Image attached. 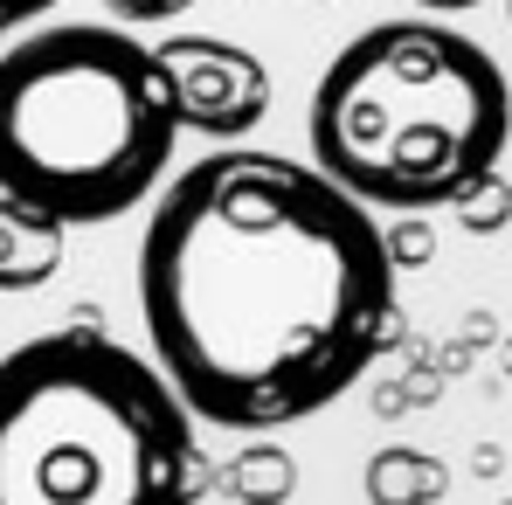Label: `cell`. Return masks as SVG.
<instances>
[{"label":"cell","instance_id":"ba28073f","mask_svg":"<svg viewBox=\"0 0 512 505\" xmlns=\"http://www.w3.org/2000/svg\"><path fill=\"white\" fill-rule=\"evenodd\" d=\"M118 21H167V14H187L194 0H104Z\"/></svg>","mask_w":512,"mask_h":505},{"label":"cell","instance_id":"3957f363","mask_svg":"<svg viewBox=\"0 0 512 505\" xmlns=\"http://www.w3.org/2000/svg\"><path fill=\"white\" fill-rule=\"evenodd\" d=\"M201 450L173 381L97 326L0 360V505H194Z\"/></svg>","mask_w":512,"mask_h":505},{"label":"cell","instance_id":"5b68a950","mask_svg":"<svg viewBox=\"0 0 512 505\" xmlns=\"http://www.w3.org/2000/svg\"><path fill=\"white\" fill-rule=\"evenodd\" d=\"M180 132H208V139H243L250 125H263L270 111V70L250 49L215 42V35H167L160 49Z\"/></svg>","mask_w":512,"mask_h":505},{"label":"cell","instance_id":"52a82bcc","mask_svg":"<svg viewBox=\"0 0 512 505\" xmlns=\"http://www.w3.org/2000/svg\"><path fill=\"white\" fill-rule=\"evenodd\" d=\"M436 485H443V471L423 464L416 450H388V457L374 464V478H367V492H374L381 505H423Z\"/></svg>","mask_w":512,"mask_h":505},{"label":"cell","instance_id":"8fae6325","mask_svg":"<svg viewBox=\"0 0 512 505\" xmlns=\"http://www.w3.org/2000/svg\"><path fill=\"white\" fill-rule=\"evenodd\" d=\"M506 7H512V0H506Z\"/></svg>","mask_w":512,"mask_h":505},{"label":"cell","instance_id":"277c9868","mask_svg":"<svg viewBox=\"0 0 512 505\" xmlns=\"http://www.w3.org/2000/svg\"><path fill=\"white\" fill-rule=\"evenodd\" d=\"M180 111L160 56L97 21L35 28L0 56V194L63 229L132 215L173 167Z\"/></svg>","mask_w":512,"mask_h":505},{"label":"cell","instance_id":"9c48e42d","mask_svg":"<svg viewBox=\"0 0 512 505\" xmlns=\"http://www.w3.org/2000/svg\"><path fill=\"white\" fill-rule=\"evenodd\" d=\"M56 0H0V35L7 28H21V21H35V14H49Z\"/></svg>","mask_w":512,"mask_h":505},{"label":"cell","instance_id":"6da1fadb","mask_svg":"<svg viewBox=\"0 0 512 505\" xmlns=\"http://www.w3.org/2000/svg\"><path fill=\"white\" fill-rule=\"evenodd\" d=\"M139 319L194 422L284 429L388 353L395 243L319 167L222 146L153 201Z\"/></svg>","mask_w":512,"mask_h":505},{"label":"cell","instance_id":"30bf717a","mask_svg":"<svg viewBox=\"0 0 512 505\" xmlns=\"http://www.w3.org/2000/svg\"><path fill=\"white\" fill-rule=\"evenodd\" d=\"M423 14H464V7H485V0H416Z\"/></svg>","mask_w":512,"mask_h":505},{"label":"cell","instance_id":"7a4b0ae2","mask_svg":"<svg viewBox=\"0 0 512 505\" xmlns=\"http://www.w3.org/2000/svg\"><path fill=\"white\" fill-rule=\"evenodd\" d=\"M312 167L388 215L457 208L512 139L506 70L443 21H374L312 90Z\"/></svg>","mask_w":512,"mask_h":505},{"label":"cell","instance_id":"8992f818","mask_svg":"<svg viewBox=\"0 0 512 505\" xmlns=\"http://www.w3.org/2000/svg\"><path fill=\"white\" fill-rule=\"evenodd\" d=\"M63 270V222L0 194V291H35Z\"/></svg>","mask_w":512,"mask_h":505}]
</instances>
